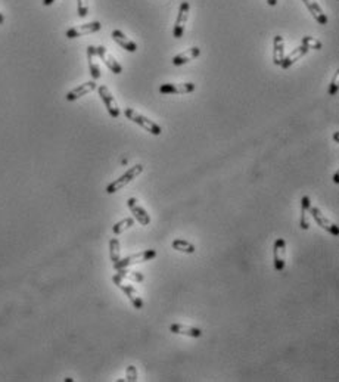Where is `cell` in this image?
<instances>
[{"mask_svg": "<svg viewBox=\"0 0 339 382\" xmlns=\"http://www.w3.org/2000/svg\"><path fill=\"white\" fill-rule=\"evenodd\" d=\"M142 172H143V165H142V164H136L134 167H132L130 170H127L122 176H120L118 179H115L112 183H109V185L107 186V194L112 195V194L121 190L122 187L130 185L134 179H137V177L142 174Z\"/></svg>", "mask_w": 339, "mask_h": 382, "instance_id": "1", "label": "cell"}, {"mask_svg": "<svg viewBox=\"0 0 339 382\" xmlns=\"http://www.w3.org/2000/svg\"><path fill=\"white\" fill-rule=\"evenodd\" d=\"M124 115L127 117V120H130L132 123L140 125L142 129H145L146 132H149L151 135L159 136L161 133H162V129H161V125H159V124H157L155 121H152V120H149L147 117L142 115V114H139L137 111H134L133 108H125Z\"/></svg>", "mask_w": 339, "mask_h": 382, "instance_id": "2", "label": "cell"}, {"mask_svg": "<svg viewBox=\"0 0 339 382\" xmlns=\"http://www.w3.org/2000/svg\"><path fill=\"white\" fill-rule=\"evenodd\" d=\"M112 282L117 285L122 292L125 294V296L130 300V303H132V306H133L134 308H137V310H142V308H143V300H142L140 295L137 294V291L134 289L133 285L125 282V278H122V276H120V274L117 273V274L112 276Z\"/></svg>", "mask_w": 339, "mask_h": 382, "instance_id": "3", "label": "cell"}, {"mask_svg": "<svg viewBox=\"0 0 339 382\" xmlns=\"http://www.w3.org/2000/svg\"><path fill=\"white\" fill-rule=\"evenodd\" d=\"M157 257V251L155 249H146V251H142L139 254H133V256H129L125 259L120 260L114 264V269L115 270H120V269H129L132 266H136L139 263H146V261H151Z\"/></svg>", "mask_w": 339, "mask_h": 382, "instance_id": "4", "label": "cell"}, {"mask_svg": "<svg viewBox=\"0 0 339 382\" xmlns=\"http://www.w3.org/2000/svg\"><path fill=\"white\" fill-rule=\"evenodd\" d=\"M308 213L311 214V217L314 219V222L323 229V230H326L330 235H333V236H339V227L335 224L333 222H330L329 219H327L326 216L322 213V211L319 210L317 207H313V205H310V210Z\"/></svg>", "mask_w": 339, "mask_h": 382, "instance_id": "5", "label": "cell"}, {"mask_svg": "<svg viewBox=\"0 0 339 382\" xmlns=\"http://www.w3.org/2000/svg\"><path fill=\"white\" fill-rule=\"evenodd\" d=\"M97 93H99V96L102 99V102L105 103L109 115H111L112 118H118L121 112H120V108H118V105H117V100L114 99V96H112V93L109 92L108 87L102 86V84L97 86Z\"/></svg>", "mask_w": 339, "mask_h": 382, "instance_id": "6", "label": "cell"}, {"mask_svg": "<svg viewBox=\"0 0 339 382\" xmlns=\"http://www.w3.org/2000/svg\"><path fill=\"white\" fill-rule=\"evenodd\" d=\"M196 90L195 83H165L159 87V93L162 95H184Z\"/></svg>", "mask_w": 339, "mask_h": 382, "instance_id": "7", "label": "cell"}, {"mask_svg": "<svg viewBox=\"0 0 339 382\" xmlns=\"http://www.w3.org/2000/svg\"><path fill=\"white\" fill-rule=\"evenodd\" d=\"M102 28V24L99 21H93V23H89V24H81V25H75L73 28L67 30V37L68 38H77V37H83V36H87V34H93V33H97L99 30Z\"/></svg>", "mask_w": 339, "mask_h": 382, "instance_id": "8", "label": "cell"}, {"mask_svg": "<svg viewBox=\"0 0 339 382\" xmlns=\"http://www.w3.org/2000/svg\"><path fill=\"white\" fill-rule=\"evenodd\" d=\"M127 207H129V210L132 211L134 219L140 223L142 226H149V224H151V216H149V213L139 204V199H137V198H129V199H127Z\"/></svg>", "mask_w": 339, "mask_h": 382, "instance_id": "9", "label": "cell"}, {"mask_svg": "<svg viewBox=\"0 0 339 382\" xmlns=\"http://www.w3.org/2000/svg\"><path fill=\"white\" fill-rule=\"evenodd\" d=\"M189 9H190L189 2H182L179 13H177L176 24H174V28H173V36L176 38H182L183 34H184V25L187 23V18H189Z\"/></svg>", "mask_w": 339, "mask_h": 382, "instance_id": "10", "label": "cell"}, {"mask_svg": "<svg viewBox=\"0 0 339 382\" xmlns=\"http://www.w3.org/2000/svg\"><path fill=\"white\" fill-rule=\"evenodd\" d=\"M273 256H274V269H276V271L285 270V266H286V241L283 238H278L274 241Z\"/></svg>", "mask_w": 339, "mask_h": 382, "instance_id": "11", "label": "cell"}, {"mask_svg": "<svg viewBox=\"0 0 339 382\" xmlns=\"http://www.w3.org/2000/svg\"><path fill=\"white\" fill-rule=\"evenodd\" d=\"M96 53H97V56L103 61V63L108 67L111 73H114V74H121L122 67L118 63V61H117V59H115L111 53H109L108 50H107V48H103V46H97Z\"/></svg>", "mask_w": 339, "mask_h": 382, "instance_id": "12", "label": "cell"}, {"mask_svg": "<svg viewBox=\"0 0 339 382\" xmlns=\"http://www.w3.org/2000/svg\"><path fill=\"white\" fill-rule=\"evenodd\" d=\"M97 84L96 81L93 80V81H86L83 84H80V86H77L73 90H70L68 93H67V100H70V102H74V100H77V99H80L81 96H86L87 93H90V92H93V90H96Z\"/></svg>", "mask_w": 339, "mask_h": 382, "instance_id": "13", "label": "cell"}, {"mask_svg": "<svg viewBox=\"0 0 339 382\" xmlns=\"http://www.w3.org/2000/svg\"><path fill=\"white\" fill-rule=\"evenodd\" d=\"M304 5L307 6V9L310 11V13L314 16V19L320 25H327L329 18L326 16V13L323 12V9L320 8V5L315 0H303Z\"/></svg>", "mask_w": 339, "mask_h": 382, "instance_id": "14", "label": "cell"}, {"mask_svg": "<svg viewBox=\"0 0 339 382\" xmlns=\"http://www.w3.org/2000/svg\"><path fill=\"white\" fill-rule=\"evenodd\" d=\"M170 332L177 333V335H186V336H190V338L202 336V331L199 328L187 326V325H183V323H173L170 326Z\"/></svg>", "mask_w": 339, "mask_h": 382, "instance_id": "15", "label": "cell"}, {"mask_svg": "<svg viewBox=\"0 0 339 382\" xmlns=\"http://www.w3.org/2000/svg\"><path fill=\"white\" fill-rule=\"evenodd\" d=\"M308 50L310 49H307L304 45H301V46H298L296 49H293L288 55V56H285L283 58V61H282V63H280V67L283 68V70H288V68H291L292 65L295 63L296 61H300L301 58H304L307 53H308Z\"/></svg>", "mask_w": 339, "mask_h": 382, "instance_id": "16", "label": "cell"}, {"mask_svg": "<svg viewBox=\"0 0 339 382\" xmlns=\"http://www.w3.org/2000/svg\"><path fill=\"white\" fill-rule=\"evenodd\" d=\"M199 55H201V49H199L198 46H194V48H190V49L184 50L182 53L176 55V56L173 58V65L182 67V65L187 63V62L194 61L195 58H198Z\"/></svg>", "mask_w": 339, "mask_h": 382, "instance_id": "17", "label": "cell"}, {"mask_svg": "<svg viewBox=\"0 0 339 382\" xmlns=\"http://www.w3.org/2000/svg\"><path fill=\"white\" fill-rule=\"evenodd\" d=\"M111 37L114 38V41H115V43H118L122 49H125L127 52H132V53H133V52L137 50V45L127 37V36L122 33L121 30H114V31L111 33Z\"/></svg>", "mask_w": 339, "mask_h": 382, "instance_id": "18", "label": "cell"}, {"mask_svg": "<svg viewBox=\"0 0 339 382\" xmlns=\"http://www.w3.org/2000/svg\"><path fill=\"white\" fill-rule=\"evenodd\" d=\"M97 53L95 46H89L87 48V61H89V70H90V75L93 80H99L100 78V68L96 62Z\"/></svg>", "mask_w": 339, "mask_h": 382, "instance_id": "19", "label": "cell"}, {"mask_svg": "<svg viewBox=\"0 0 339 382\" xmlns=\"http://www.w3.org/2000/svg\"><path fill=\"white\" fill-rule=\"evenodd\" d=\"M283 58H285V43H283V37H282V36H274V40H273V62H274V65L280 67Z\"/></svg>", "mask_w": 339, "mask_h": 382, "instance_id": "20", "label": "cell"}, {"mask_svg": "<svg viewBox=\"0 0 339 382\" xmlns=\"http://www.w3.org/2000/svg\"><path fill=\"white\" fill-rule=\"evenodd\" d=\"M311 205V199L308 197L301 198V220H300V227L303 230L310 229V220H308V210Z\"/></svg>", "mask_w": 339, "mask_h": 382, "instance_id": "21", "label": "cell"}, {"mask_svg": "<svg viewBox=\"0 0 339 382\" xmlns=\"http://www.w3.org/2000/svg\"><path fill=\"white\" fill-rule=\"evenodd\" d=\"M171 247H173V249H176L179 252H184V254H194L195 251H196V247H195L194 244L189 242V241H184V239H176V241H173Z\"/></svg>", "mask_w": 339, "mask_h": 382, "instance_id": "22", "label": "cell"}, {"mask_svg": "<svg viewBox=\"0 0 339 382\" xmlns=\"http://www.w3.org/2000/svg\"><path fill=\"white\" fill-rule=\"evenodd\" d=\"M109 257L114 264L121 260V247H120V241L117 238H112L109 241Z\"/></svg>", "mask_w": 339, "mask_h": 382, "instance_id": "23", "label": "cell"}, {"mask_svg": "<svg viewBox=\"0 0 339 382\" xmlns=\"http://www.w3.org/2000/svg\"><path fill=\"white\" fill-rule=\"evenodd\" d=\"M132 226H134L133 217H125V219H122L121 222L115 223V224L112 226V232H114V235H120L122 234L124 230L130 229Z\"/></svg>", "mask_w": 339, "mask_h": 382, "instance_id": "24", "label": "cell"}, {"mask_svg": "<svg viewBox=\"0 0 339 382\" xmlns=\"http://www.w3.org/2000/svg\"><path fill=\"white\" fill-rule=\"evenodd\" d=\"M301 45H304L307 49H314V50H320L322 49V41L317 40L314 37H310V36H305L301 40Z\"/></svg>", "mask_w": 339, "mask_h": 382, "instance_id": "25", "label": "cell"}, {"mask_svg": "<svg viewBox=\"0 0 339 382\" xmlns=\"http://www.w3.org/2000/svg\"><path fill=\"white\" fill-rule=\"evenodd\" d=\"M118 271V274L122 276V278H130V279H134V281H139V282H142L143 281V276L140 274V271H130L127 270V269H120Z\"/></svg>", "mask_w": 339, "mask_h": 382, "instance_id": "26", "label": "cell"}, {"mask_svg": "<svg viewBox=\"0 0 339 382\" xmlns=\"http://www.w3.org/2000/svg\"><path fill=\"white\" fill-rule=\"evenodd\" d=\"M77 11L80 18H86L89 13V3L87 0H77Z\"/></svg>", "mask_w": 339, "mask_h": 382, "instance_id": "27", "label": "cell"}, {"mask_svg": "<svg viewBox=\"0 0 339 382\" xmlns=\"http://www.w3.org/2000/svg\"><path fill=\"white\" fill-rule=\"evenodd\" d=\"M339 73L333 75V80H332V83H330V87H329V95L330 96H335L336 93H338V89H339Z\"/></svg>", "mask_w": 339, "mask_h": 382, "instance_id": "28", "label": "cell"}, {"mask_svg": "<svg viewBox=\"0 0 339 382\" xmlns=\"http://www.w3.org/2000/svg\"><path fill=\"white\" fill-rule=\"evenodd\" d=\"M125 376H127V381L129 382H136L137 381V369H136V366H129L127 370H125Z\"/></svg>", "mask_w": 339, "mask_h": 382, "instance_id": "29", "label": "cell"}, {"mask_svg": "<svg viewBox=\"0 0 339 382\" xmlns=\"http://www.w3.org/2000/svg\"><path fill=\"white\" fill-rule=\"evenodd\" d=\"M333 183H336V185L339 183V173H335V174H333Z\"/></svg>", "mask_w": 339, "mask_h": 382, "instance_id": "30", "label": "cell"}, {"mask_svg": "<svg viewBox=\"0 0 339 382\" xmlns=\"http://www.w3.org/2000/svg\"><path fill=\"white\" fill-rule=\"evenodd\" d=\"M267 3H268L270 6H276V5H278V0H267Z\"/></svg>", "mask_w": 339, "mask_h": 382, "instance_id": "31", "label": "cell"}, {"mask_svg": "<svg viewBox=\"0 0 339 382\" xmlns=\"http://www.w3.org/2000/svg\"><path fill=\"white\" fill-rule=\"evenodd\" d=\"M53 2H55V0H43V5H45V6H50Z\"/></svg>", "mask_w": 339, "mask_h": 382, "instance_id": "32", "label": "cell"}, {"mask_svg": "<svg viewBox=\"0 0 339 382\" xmlns=\"http://www.w3.org/2000/svg\"><path fill=\"white\" fill-rule=\"evenodd\" d=\"M333 140H335L336 143L339 142V133H338V132H335V133H333Z\"/></svg>", "mask_w": 339, "mask_h": 382, "instance_id": "33", "label": "cell"}, {"mask_svg": "<svg viewBox=\"0 0 339 382\" xmlns=\"http://www.w3.org/2000/svg\"><path fill=\"white\" fill-rule=\"evenodd\" d=\"M5 23V16H3V13H0V25Z\"/></svg>", "mask_w": 339, "mask_h": 382, "instance_id": "34", "label": "cell"}, {"mask_svg": "<svg viewBox=\"0 0 339 382\" xmlns=\"http://www.w3.org/2000/svg\"><path fill=\"white\" fill-rule=\"evenodd\" d=\"M73 378H65V382H73Z\"/></svg>", "mask_w": 339, "mask_h": 382, "instance_id": "35", "label": "cell"}]
</instances>
